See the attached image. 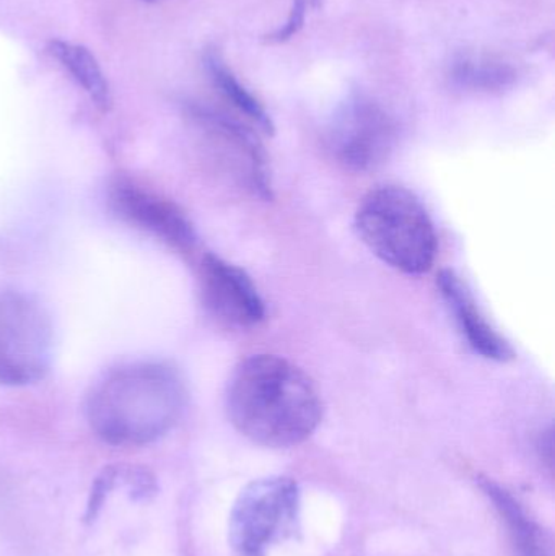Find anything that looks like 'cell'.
I'll return each instance as SVG.
<instances>
[{
  "label": "cell",
  "instance_id": "cell-15",
  "mask_svg": "<svg viewBox=\"0 0 555 556\" xmlns=\"http://www.w3.org/2000/svg\"><path fill=\"white\" fill-rule=\"evenodd\" d=\"M205 71L211 75L212 84L215 85L222 97L237 108L241 114L248 117L254 126L260 127L264 134H274V123L270 119L266 108L261 101L238 80L237 75L228 67L227 62L215 51H209L204 58Z\"/></svg>",
  "mask_w": 555,
  "mask_h": 556
},
{
  "label": "cell",
  "instance_id": "cell-14",
  "mask_svg": "<svg viewBox=\"0 0 555 556\" xmlns=\"http://www.w3.org/2000/svg\"><path fill=\"white\" fill-rule=\"evenodd\" d=\"M514 65L485 55H463L450 68V80L459 90L501 93L517 81Z\"/></svg>",
  "mask_w": 555,
  "mask_h": 556
},
{
  "label": "cell",
  "instance_id": "cell-3",
  "mask_svg": "<svg viewBox=\"0 0 555 556\" xmlns=\"http://www.w3.org/2000/svg\"><path fill=\"white\" fill-rule=\"evenodd\" d=\"M355 230L365 247L388 266L422 276L437 257V233L422 202L401 186H381L362 199Z\"/></svg>",
  "mask_w": 555,
  "mask_h": 556
},
{
  "label": "cell",
  "instance_id": "cell-5",
  "mask_svg": "<svg viewBox=\"0 0 555 556\" xmlns=\"http://www.w3.org/2000/svg\"><path fill=\"white\" fill-rule=\"evenodd\" d=\"M54 349L51 317L22 291H0V386L23 388L48 375Z\"/></svg>",
  "mask_w": 555,
  "mask_h": 556
},
{
  "label": "cell",
  "instance_id": "cell-7",
  "mask_svg": "<svg viewBox=\"0 0 555 556\" xmlns=\"http://www.w3.org/2000/svg\"><path fill=\"white\" fill-rule=\"evenodd\" d=\"M111 211L127 227L149 235L179 254H188L198 243L188 215L172 199L130 176H117L110 186Z\"/></svg>",
  "mask_w": 555,
  "mask_h": 556
},
{
  "label": "cell",
  "instance_id": "cell-6",
  "mask_svg": "<svg viewBox=\"0 0 555 556\" xmlns=\"http://www.w3.org/2000/svg\"><path fill=\"white\" fill-rule=\"evenodd\" d=\"M396 140V124L367 94H352L339 108L329 130L336 159L354 172H371L387 162Z\"/></svg>",
  "mask_w": 555,
  "mask_h": 556
},
{
  "label": "cell",
  "instance_id": "cell-17",
  "mask_svg": "<svg viewBox=\"0 0 555 556\" xmlns=\"http://www.w3.org/2000/svg\"><path fill=\"white\" fill-rule=\"evenodd\" d=\"M146 2H160V0H146Z\"/></svg>",
  "mask_w": 555,
  "mask_h": 556
},
{
  "label": "cell",
  "instance_id": "cell-10",
  "mask_svg": "<svg viewBox=\"0 0 555 556\" xmlns=\"http://www.w3.org/2000/svg\"><path fill=\"white\" fill-rule=\"evenodd\" d=\"M437 285L443 300L455 314L456 323L468 340V345L476 353L495 362H508L514 358L515 352L510 343L488 323L462 278L453 270H442L437 278Z\"/></svg>",
  "mask_w": 555,
  "mask_h": 556
},
{
  "label": "cell",
  "instance_id": "cell-4",
  "mask_svg": "<svg viewBox=\"0 0 555 556\" xmlns=\"http://www.w3.org/2000/svg\"><path fill=\"white\" fill-rule=\"evenodd\" d=\"M300 489L290 477L248 483L228 519V542L237 556H267L299 531Z\"/></svg>",
  "mask_w": 555,
  "mask_h": 556
},
{
  "label": "cell",
  "instance_id": "cell-11",
  "mask_svg": "<svg viewBox=\"0 0 555 556\" xmlns=\"http://www.w3.org/2000/svg\"><path fill=\"white\" fill-rule=\"evenodd\" d=\"M489 502L494 505L499 518L507 529L508 539L517 556H553L546 534L537 521L528 515L520 502L504 486L488 477H479Z\"/></svg>",
  "mask_w": 555,
  "mask_h": 556
},
{
  "label": "cell",
  "instance_id": "cell-8",
  "mask_svg": "<svg viewBox=\"0 0 555 556\" xmlns=\"http://www.w3.org/2000/svg\"><path fill=\"white\" fill-rule=\"evenodd\" d=\"M194 119L217 156V162L248 191L270 199V175L257 137L240 123L220 114L198 110L194 111Z\"/></svg>",
  "mask_w": 555,
  "mask_h": 556
},
{
  "label": "cell",
  "instance_id": "cell-12",
  "mask_svg": "<svg viewBox=\"0 0 555 556\" xmlns=\"http://www.w3.org/2000/svg\"><path fill=\"white\" fill-rule=\"evenodd\" d=\"M46 51L77 81L78 87H81L98 110L103 113L111 110L113 97L110 84L97 59L87 48L62 39H52L48 42Z\"/></svg>",
  "mask_w": 555,
  "mask_h": 556
},
{
  "label": "cell",
  "instance_id": "cell-9",
  "mask_svg": "<svg viewBox=\"0 0 555 556\" xmlns=\"http://www.w3.org/2000/svg\"><path fill=\"white\" fill-rule=\"evenodd\" d=\"M199 288L205 309L222 324L247 329L266 316L263 298L250 276L215 254L202 257Z\"/></svg>",
  "mask_w": 555,
  "mask_h": 556
},
{
  "label": "cell",
  "instance_id": "cell-1",
  "mask_svg": "<svg viewBox=\"0 0 555 556\" xmlns=\"http://www.w3.org/2000/svg\"><path fill=\"white\" fill-rule=\"evenodd\" d=\"M227 414L248 440L283 450L315 433L323 420V402L299 366L276 355H253L231 375Z\"/></svg>",
  "mask_w": 555,
  "mask_h": 556
},
{
  "label": "cell",
  "instance_id": "cell-16",
  "mask_svg": "<svg viewBox=\"0 0 555 556\" xmlns=\"http://www.w3.org/2000/svg\"><path fill=\"white\" fill-rule=\"evenodd\" d=\"M315 5L316 0H292V7H290L286 22L279 28L264 35L263 41L269 46L283 45V42L290 41L293 36L302 31L306 15Z\"/></svg>",
  "mask_w": 555,
  "mask_h": 556
},
{
  "label": "cell",
  "instance_id": "cell-13",
  "mask_svg": "<svg viewBox=\"0 0 555 556\" xmlns=\"http://www.w3.org/2000/svg\"><path fill=\"white\" fill-rule=\"evenodd\" d=\"M117 489H126L133 500L150 498L159 490L155 477L146 467L133 466V464H114V466L104 467L91 485L85 521L93 522L108 496Z\"/></svg>",
  "mask_w": 555,
  "mask_h": 556
},
{
  "label": "cell",
  "instance_id": "cell-2",
  "mask_svg": "<svg viewBox=\"0 0 555 556\" xmlns=\"http://www.w3.org/2000/svg\"><path fill=\"white\" fill-rule=\"evenodd\" d=\"M188 391L173 366L129 363L101 376L85 399L91 431L111 446H146L181 420Z\"/></svg>",
  "mask_w": 555,
  "mask_h": 556
}]
</instances>
